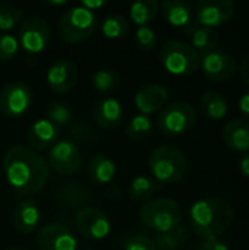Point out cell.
I'll return each instance as SVG.
<instances>
[{
	"mask_svg": "<svg viewBox=\"0 0 249 250\" xmlns=\"http://www.w3.org/2000/svg\"><path fill=\"white\" fill-rule=\"evenodd\" d=\"M3 173L19 196L40 193L50 180L48 163L32 148L16 145L6 151L3 157Z\"/></svg>",
	"mask_w": 249,
	"mask_h": 250,
	"instance_id": "1",
	"label": "cell"
},
{
	"mask_svg": "<svg viewBox=\"0 0 249 250\" xmlns=\"http://www.w3.org/2000/svg\"><path fill=\"white\" fill-rule=\"evenodd\" d=\"M191 231L200 239L219 240L235 221L232 204L223 198H205L195 202L189 212Z\"/></svg>",
	"mask_w": 249,
	"mask_h": 250,
	"instance_id": "2",
	"label": "cell"
},
{
	"mask_svg": "<svg viewBox=\"0 0 249 250\" xmlns=\"http://www.w3.org/2000/svg\"><path fill=\"white\" fill-rule=\"evenodd\" d=\"M148 170L157 183H176L185 177L188 161L178 146L161 145L150 154Z\"/></svg>",
	"mask_w": 249,
	"mask_h": 250,
	"instance_id": "3",
	"label": "cell"
},
{
	"mask_svg": "<svg viewBox=\"0 0 249 250\" xmlns=\"http://www.w3.org/2000/svg\"><path fill=\"white\" fill-rule=\"evenodd\" d=\"M183 211L178 202L169 198L147 201L139 209L141 223L154 233H169L182 224Z\"/></svg>",
	"mask_w": 249,
	"mask_h": 250,
	"instance_id": "4",
	"label": "cell"
},
{
	"mask_svg": "<svg viewBox=\"0 0 249 250\" xmlns=\"http://www.w3.org/2000/svg\"><path fill=\"white\" fill-rule=\"evenodd\" d=\"M163 67L175 76H189L201 67L200 53L186 41L169 40L160 50Z\"/></svg>",
	"mask_w": 249,
	"mask_h": 250,
	"instance_id": "5",
	"label": "cell"
},
{
	"mask_svg": "<svg viewBox=\"0 0 249 250\" xmlns=\"http://www.w3.org/2000/svg\"><path fill=\"white\" fill-rule=\"evenodd\" d=\"M98 28V19L94 12L73 6L63 12L57 22L59 37L68 44H78L88 40Z\"/></svg>",
	"mask_w": 249,
	"mask_h": 250,
	"instance_id": "6",
	"label": "cell"
},
{
	"mask_svg": "<svg viewBox=\"0 0 249 250\" xmlns=\"http://www.w3.org/2000/svg\"><path fill=\"white\" fill-rule=\"evenodd\" d=\"M198 114L192 104L178 101L166 105L158 117L157 127L166 136H182L194 129L197 125Z\"/></svg>",
	"mask_w": 249,
	"mask_h": 250,
	"instance_id": "7",
	"label": "cell"
},
{
	"mask_svg": "<svg viewBox=\"0 0 249 250\" xmlns=\"http://www.w3.org/2000/svg\"><path fill=\"white\" fill-rule=\"evenodd\" d=\"M32 91L23 82H12L0 92V113L7 119L23 116L32 105Z\"/></svg>",
	"mask_w": 249,
	"mask_h": 250,
	"instance_id": "8",
	"label": "cell"
},
{
	"mask_svg": "<svg viewBox=\"0 0 249 250\" xmlns=\"http://www.w3.org/2000/svg\"><path fill=\"white\" fill-rule=\"evenodd\" d=\"M82 152L73 141H59L48 151V167L60 176H70L82 167Z\"/></svg>",
	"mask_w": 249,
	"mask_h": 250,
	"instance_id": "9",
	"label": "cell"
},
{
	"mask_svg": "<svg viewBox=\"0 0 249 250\" xmlns=\"http://www.w3.org/2000/svg\"><path fill=\"white\" fill-rule=\"evenodd\" d=\"M235 9L232 0H200L195 3L194 18L197 23L214 29L230 21L235 15Z\"/></svg>",
	"mask_w": 249,
	"mask_h": 250,
	"instance_id": "10",
	"label": "cell"
},
{
	"mask_svg": "<svg viewBox=\"0 0 249 250\" xmlns=\"http://www.w3.org/2000/svg\"><path fill=\"white\" fill-rule=\"evenodd\" d=\"M19 45L29 54H38L45 50L50 41V26L40 16H31L21 23L18 34Z\"/></svg>",
	"mask_w": 249,
	"mask_h": 250,
	"instance_id": "11",
	"label": "cell"
},
{
	"mask_svg": "<svg viewBox=\"0 0 249 250\" xmlns=\"http://www.w3.org/2000/svg\"><path fill=\"white\" fill-rule=\"evenodd\" d=\"M78 231L90 240H103L112 231L109 217L95 207H85L75 215Z\"/></svg>",
	"mask_w": 249,
	"mask_h": 250,
	"instance_id": "12",
	"label": "cell"
},
{
	"mask_svg": "<svg viewBox=\"0 0 249 250\" xmlns=\"http://www.w3.org/2000/svg\"><path fill=\"white\" fill-rule=\"evenodd\" d=\"M40 250H76L78 242L73 233L60 223H48L40 229L37 236Z\"/></svg>",
	"mask_w": 249,
	"mask_h": 250,
	"instance_id": "13",
	"label": "cell"
},
{
	"mask_svg": "<svg viewBox=\"0 0 249 250\" xmlns=\"http://www.w3.org/2000/svg\"><path fill=\"white\" fill-rule=\"evenodd\" d=\"M201 69L208 79L223 82L236 75L238 63L229 53L214 50L205 56H201Z\"/></svg>",
	"mask_w": 249,
	"mask_h": 250,
	"instance_id": "14",
	"label": "cell"
},
{
	"mask_svg": "<svg viewBox=\"0 0 249 250\" xmlns=\"http://www.w3.org/2000/svg\"><path fill=\"white\" fill-rule=\"evenodd\" d=\"M78 76L79 72L76 64L68 59H60L48 67L45 79L53 91L59 94H66L76 86Z\"/></svg>",
	"mask_w": 249,
	"mask_h": 250,
	"instance_id": "15",
	"label": "cell"
},
{
	"mask_svg": "<svg viewBox=\"0 0 249 250\" xmlns=\"http://www.w3.org/2000/svg\"><path fill=\"white\" fill-rule=\"evenodd\" d=\"M57 199L62 205L72 209H82L94 202V192L79 182H65L57 188Z\"/></svg>",
	"mask_w": 249,
	"mask_h": 250,
	"instance_id": "16",
	"label": "cell"
},
{
	"mask_svg": "<svg viewBox=\"0 0 249 250\" xmlns=\"http://www.w3.org/2000/svg\"><path fill=\"white\" fill-rule=\"evenodd\" d=\"M169 91L166 86L160 83H151L147 86H142L136 95H135V105L141 111V114L148 116L154 114L164 108V104L167 103Z\"/></svg>",
	"mask_w": 249,
	"mask_h": 250,
	"instance_id": "17",
	"label": "cell"
},
{
	"mask_svg": "<svg viewBox=\"0 0 249 250\" xmlns=\"http://www.w3.org/2000/svg\"><path fill=\"white\" fill-rule=\"evenodd\" d=\"M28 144L35 149H50L60 141V127L48 119L34 122L28 129Z\"/></svg>",
	"mask_w": 249,
	"mask_h": 250,
	"instance_id": "18",
	"label": "cell"
},
{
	"mask_svg": "<svg viewBox=\"0 0 249 250\" xmlns=\"http://www.w3.org/2000/svg\"><path fill=\"white\" fill-rule=\"evenodd\" d=\"M92 116L95 123L104 130H114L123 119V110L119 100L113 97L101 98L95 103Z\"/></svg>",
	"mask_w": 249,
	"mask_h": 250,
	"instance_id": "19",
	"label": "cell"
},
{
	"mask_svg": "<svg viewBox=\"0 0 249 250\" xmlns=\"http://www.w3.org/2000/svg\"><path fill=\"white\" fill-rule=\"evenodd\" d=\"M225 144L242 154H249V122L245 119H232L223 127Z\"/></svg>",
	"mask_w": 249,
	"mask_h": 250,
	"instance_id": "20",
	"label": "cell"
},
{
	"mask_svg": "<svg viewBox=\"0 0 249 250\" xmlns=\"http://www.w3.org/2000/svg\"><path fill=\"white\" fill-rule=\"evenodd\" d=\"M161 13L164 19L176 28L189 26L194 18V6L186 0H164L161 3Z\"/></svg>",
	"mask_w": 249,
	"mask_h": 250,
	"instance_id": "21",
	"label": "cell"
},
{
	"mask_svg": "<svg viewBox=\"0 0 249 250\" xmlns=\"http://www.w3.org/2000/svg\"><path fill=\"white\" fill-rule=\"evenodd\" d=\"M40 208L32 199H25L18 204L13 211V226L22 234L34 233L40 224Z\"/></svg>",
	"mask_w": 249,
	"mask_h": 250,
	"instance_id": "22",
	"label": "cell"
},
{
	"mask_svg": "<svg viewBox=\"0 0 249 250\" xmlns=\"http://www.w3.org/2000/svg\"><path fill=\"white\" fill-rule=\"evenodd\" d=\"M183 31H185V34H186V37L189 40V44L200 53V56H205V54L217 50L219 40H217V35H216L214 29L203 26V25H200V23H197L194 21Z\"/></svg>",
	"mask_w": 249,
	"mask_h": 250,
	"instance_id": "23",
	"label": "cell"
},
{
	"mask_svg": "<svg viewBox=\"0 0 249 250\" xmlns=\"http://www.w3.org/2000/svg\"><path fill=\"white\" fill-rule=\"evenodd\" d=\"M88 176L97 185H109L116 176V164L109 155L98 152L88 163Z\"/></svg>",
	"mask_w": 249,
	"mask_h": 250,
	"instance_id": "24",
	"label": "cell"
},
{
	"mask_svg": "<svg viewBox=\"0 0 249 250\" xmlns=\"http://www.w3.org/2000/svg\"><path fill=\"white\" fill-rule=\"evenodd\" d=\"M200 107L204 116L213 120H220L227 116L229 105L225 98V95L219 91L208 89L205 91L200 98Z\"/></svg>",
	"mask_w": 249,
	"mask_h": 250,
	"instance_id": "25",
	"label": "cell"
},
{
	"mask_svg": "<svg viewBox=\"0 0 249 250\" xmlns=\"http://www.w3.org/2000/svg\"><path fill=\"white\" fill-rule=\"evenodd\" d=\"M191 237V230L186 226H179L169 233H156L151 239L157 250H179Z\"/></svg>",
	"mask_w": 249,
	"mask_h": 250,
	"instance_id": "26",
	"label": "cell"
},
{
	"mask_svg": "<svg viewBox=\"0 0 249 250\" xmlns=\"http://www.w3.org/2000/svg\"><path fill=\"white\" fill-rule=\"evenodd\" d=\"M160 185L150 176H136L129 182L128 195L134 202H141L150 199L157 190Z\"/></svg>",
	"mask_w": 249,
	"mask_h": 250,
	"instance_id": "27",
	"label": "cell"
},
{
	"mask_svg": "<svg viewBox=\"0 0 249 250\" xmlns=\"http://www.w3.org/2000/svg\"><path fill=\"white\" fill-rule=\"evenodd\" d=\"M160 4L156 0H138L129 7L131 21L138 26H148L151 21L156 19Z\"/></svg>",
	"mask_w": 249,
	"mask_h": 250,
	"instance_id": "28",
	"label": "cell"
},
{
	"mask_svg": "<svg viewBox=\"0 0 249 250\" xmlns=\"http://www.w3.org/2000/svg\"><path fill=\"white\" fill-rule=\"evenodd\" d=\"M129 31V21L123 15H110L101 23V32L109 40L123 38Z\"/></svg>",
	"mask_w": 249,
	"mask_h": 250,
	"instance_id": "29",
	"label": "cell"
},
{
	"mask_svg": "<svg viewBox=\"0 0 249 250\" xmlns=\"http://www.w3.org/2000/svg\"><path fill=\"white\" fill-rule=\"evenodd\" d=\"M153 127H154L153 122H151V119L148 116L136 114L129 120L126 129H125V133H126L128 138H131L134 141H142V139H145L147 136L151 135Z\"/></svg>",
	"mask_w": 249,
	"mask_h": 250,
	"instance_id": "30",
	"label": "cell"
},
{
	"mask_svg": "<svg viewBox=\"0 0 249 250\" xmlns=\"http://www.w3.org/2000/svg\"><path fill=\"white\" fill-rule=\"evenodd\" d=\"M92 86L100 92H109L119 86V76L112 69H101L92 75Z\"/></svg>",
	"mask_w": 249,
	"mask_h": 250,
	"instance_id": "31",
	"label": "cell"
},
{
	"mask_svg": "<svg viewBox=\"0 0 249 250\" xmlns=\"http://www.w3.org/2000/svg\"><path fill=\"white\" fill-rule=\"evenodd\" d=\"M47 119L59 127L66 126L73 120V111L65 103L54 101L47 108Z\"/></svg>",
	"mask_w": 249,
	"mask_h": 250,
	"instance_id": "32",
	"label": "cell"
},
{
	"mask_svg": "<svg viewBox=\"0 0 249 250\" xmlns=\"http://www.w3.org/2000/svg\"><path fill=\"white\" fill-rule=\"evenodd\" d=\"M21 10L10 3L0 4V31H10L21 21Z\"/></svg>",
	"mask_w": 249,
	"mask_h": 250,
	"instance_id": "33",
	"label": "cell"
},
{
	"mask_svg": "<svg viewBox=\"0 0 249 250\" xmlns=\"http://www.w3.org/2000/svg\"><path fill=\"white\" fill-rule=\"evenodd\" d=\"M19 50V41L9 32H0V60H12Z\"/></svg>",
	"mask_w": 249,
	"mask_h": 250,
	"instance_id": "34",
	"label": "cell"
},
{
	"mask_svg": "<svg viewBox=\"0 0 249 250\" xmlns=\"http://www.w3.org/2000/svg\"><path fill=\"white\" fill-rule=\"evenodd\" d=\"M136 45L142 51H151L157 45V35L156 31L150 26H138L135 34Z\"/></svg>",
	"mask_w": 249,
	"mask_h": 250,
	"instance_id": "35",
	"label": "cell"
},
{
	"mask_svg": "<svg viewBox=\"0 0 249 250\" xmlns=\"http://www.w3.org/2000/svg\"><path fill=\"white\" fill-rule=\"evenodd\" d=\"M123 250H157V248L151 237L145 234H134L126 240Z\"/></svg>",
	"mask_w": 249,
	"mask_h": 250,
	"instance_id": "36",
	"label": "cell"
},
{
	"mask_svg": "<svg viewBox=\"0 0 249 250\" xmlns=\"http://www.w3.org/2000/svg\"><path fill=\"white\" fill-rule=\"evenodd\" d=\"M70 135H73V138L79 142H91L95 133L92 126L87 122H76L70 129Z\"/></svg>",
	"mask_w": 249,
	"mask_h": 250,
	"instance_id": "37",
	"label": "cell"
},
{
	"mask_svg": "<svg viewBox=\"0 0 249 250\" xmlns=\"http://www.w3.org/2000/svg\"><path fill=\"white\" fill-rule=\"evenodd\" d=\"M198 250H230L229 246L220 240H203L200 245H198Z\"/></svg>",
	"mask_w": 249,
	"mask_h": 250,
	"instance_id": "38",
	"label": "cell"
},
{
	"mask_svg": "<svg viewBox=\"0 0 249 250\" xmlns=\"http://www.w3.org/2000/svg\"><path fill=\"white\" fill-rule=\"evenodd\" d=\"M239 73H241L242 82L247 86H249V51L244 56V59H242V63H241V67H239Z\"/></svg>",
	"mask_w": 249,
	"mask_h": 250,
	"instance_id": "39",
	"label": "cell"
},
{
	"mask_svg": "<svg viewBox=\"0 0 249 250\" xmlns=\"http://www.w3.org/2000/svg\"><path fill=\"white\" fill-rule=\"evenodd\" d=\"M239 111L242 113L244 117L249 119V91H247L245 94H242V97L239 98Z\"/></svg>",
	"mask_w": 249,
	"mask_h": 250,
	"instance_id": "40",
	"label": "cell"
},
{
	"mask_svg": "<svg viewBox=\"0 0 249 250\" xmlns=\"http://www.w3.org/2000/svg\"><path fill=\"white\" fill-rule=\"evenodd\" d=\"M81 6L85 7V9H88V10H91V12H94V10H97V9L104 7V6H106V1H103V0H95V1L82 0V1H81Z\"/></svg>",
	"mask_w": 249,
	"mask_h": 250,
	"instance_id": "41",
	"label": "cell"
},
{
	"mask_svg": "<svg viewBox=\"0 0 249 250\" xmlns=\"http://www.w3.org/2000/svg\"><path fill=\"white\" fill-rule=\"evenodd\" d=\"M239 170L244 176L249 177V154H244L239 160Z\"/></svg>",
	"mask_w": 249,
	"mask_h": 250,
	"instance_id": "42",
	"label": "cell"
},
{
	"mask_svg": "<svg viewBox=\"0 0 249 250\" xmlns=\"http://www.w3.org/2000/svg\"><path fill=\"white\" fill-rule=\"evenodd\" d=\"M45 4H50V6H65V4H68V1L66 0H62V1H59V0H54V1L48 0V1H45Z\"/></svg>",
	"mask_w": 249,
	"mask_h": 250,
	"instance_id": "43",
	"label": "cell"
},
{
	"mask_svg": "<svg viewBox=\"0 0 249 250\" xmlns=\"http://www.w3.org/2000/svg\"><path fill=\"white\" fill-rule=\"evenodd\" d=\"M7 250H26V249H23V248H10V249H7Z\"/></svg>",
	"mask_w": 249,
	"mask_h": 250,
	"instance_id": "44",
	"label": "cell"
},
{
	"mask_svg": "<svg viewBox=\"0 0 249 250\" xmlns=\"http://www.w3.org/2000/svg\"><path fill=\"white\" fill-rule=\"evenodd\" d=\"M85 250H95V249H85Z\"/></svg>",
	"mask_w": 249,
	"mask_h": 250,
	"instance_id": "45",
	"label": "cell"
},
{
	"mask_svg": "<svg viewBox=\"0 0 249 250\" xmlns=\"http://www.w3.org/2000/svg\"><path fill=\"white\" fill-rule=\"evenodd\" d=\"M189 250H198V249H189Z\"/></svg>",
	"mask_w": 249,
	"mask_h": 250,
	"instance_id": "46",
	"label": "cell"
}]
</instances>
